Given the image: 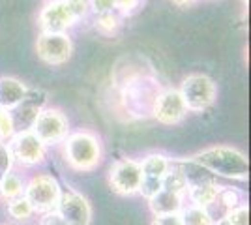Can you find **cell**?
Returning a JSON list of instances; mask_svg holds the SVG:
<instances>
[{
  "label": "cell",
  "instance_id": "cell-21",
  "mask_svg": "<svg viewBox=\"0 0 251 225\" xmlns=\"http://www.w3.org/2000/svg\"><path fill=\"white\" fill-rule=\"evenodd\" d=\"M216 204H220L223 208V212L227 214L229 210L236 208L238 204H242V192H238L236 188H229V186H221L220 193H218V201Z\"/></svg>",
  "mask_w": 251,
  "mask_h": 225
},
{
  "label": "cell",
  "instance_id": "cell-13",
  "mask_svg": "<svg viewBox=\"0 0 251 225\" xmlns=\"http://www.w3.org/2000/svg\"><path fill=\"white\" fill-rule=\"evenodd\" d=\"M186 197L178 195V193L167 192V190H159V192L148 199V208L154 216H171V214H180Z\"/></svg>",
  "mask_w": 251,
  "mask_h": 225
},
{
  "label": "cell",
  "instance_id": "cell-30",
  "mask_svg": "<svg viewBox=\"0 0 251 225\" xmlns=\"http://www.w3.org/2000/svg\"><path fill=\"white\" fill-rule=\"evenodd\" d=\"M150 225H182L180 214H171V216H154Z\"/></svg>",
  "mask_w": 251,
  "mask_h": 225
},
{
  "label": "cell",
  "instance_id": "cell-14",
  "mask_svg": "<svg viewBox=\"0 0 251 225\" xmlns=\"http://www.w3.org/2000/svg\"><path fill=\"white\" fill-rule=\"evenodd\" d=\"M26 85L15 77H0V109L10 111L26 96Z\"/></svg>",
  "mask_w": 251,
  "mask_h": 225
},
{
  "label": "cell",
  "instance_id": "cell-1",
  "mask_svg": "<svg viewBox=\"0 0 251 225\" xmlns=\"http://www.w3.org/2000/svg\"><path fill=\"white\" fill-rule=\"evenodd\" d=\"M189 160L195 161L208 173L225 176L230 180H248L250 176L248 156L242 150L232 149V147H210L193 154Z\"/></svg>",
  "mask_w": 251,
  "mask_h": 225
},
{
  "label": "cell",
  "instance_id": "cell-18",
  "mask_svg": "<svg viewBox=\"0 0 251 225\" xmlns=\"http://www.w3.org/2000/svg\"><path fill=\"white\" fill-rule=\"evenodd\" d=\"M0 193H2V199H6V201L23 197V193H25V180H23L21 175H17V173L13 171L6 173L0 178Z\"/></svg>",
  "mask_w": 251,
  "mask_h": 225
},
{
  "label": "cell",
  "instance_id": "cell-36",
  "mask_svg": "<svg viewBox=\"0 0 251 225\" xmlns=\"http://www.w3.org/2000/svg\"><path fill=\"white\" fill-rule=\"evenodd\" d=\"M2 225H4V224H2Z\"/></svg>",
  "mask_w": 251,
  "mask_h": 225
},
{
  "label": "cell",
  "instance_id": "cell-4",
  "mask_svg": "<svg viewBox=\"0 0 251 225\" xmlns=\"http://www.w3.org/2000/svg\"><path fill=\"white\" fill-rule=\"evenodd\" d=\"M30 131L45 147L60 145L70 135V120L60 109H42L38 118L34 120Z\"/></svg>",
  "mask_w": 251,
  "mask_h": 225
},
{
  "label": "cell",
  "instance_id": "cell-34",
  "mask_svg": "<svg viewBox=\"0 0 251 225\" xmlns=\"http://www.w3.org/2000/svg\"><path fill=\"white\" fill-rule=\"evenodd\" d=\"M0 199H2V193H0Z\"/></svg>",
  "mask_w": 251,
  "mask_h": 225
},
{
  "label": "cell",
  "instance_id": "cell-11",
  "mask_svg": "<svg viewBox=\"0 0 251 225\" xmlns=\"http://www.w3.org/2000/svg\"><path fill=\"white\" fill-rule=\"evenodd\" d=\"M47 103V94L43 90L38 88H28L26 96L19 105H15L13 109H10L11 122H13V129L15 133L19 131H30L34 120L38 118L40 111L45 109Z\"/></svg>",
  "mask_w": 251,
  "mask_h": 225
},
{
  "label": "cell",
  "instance_id": "cell-20",
  "mask_svg": "<svg viewBox=\"0 0 251 225\" xmlns=\"http://www.w3.org/2000/svg\"><path fill=\"white\" fill-rule=\"evenodd\" d=\"M8 214L15 222H28L32 216H34V210H32L30 203L25 197H17V199L8 201Z\"/></svg>",
  "mask_w": 251,
  "mask_h": 225
},
{
  "label": "cell",
  "instance_id": "cell-24",
  "mask_svg": "<svg viewBox=\"0 0 251 225\" xmlns=\"http://www.w3.org/2000/svg\"><path fill=\"white\" fill-rule=\"evenodd\" d=\"M13 135H15V129H13V122H11L10 111L0 109V139L10 141Z\"/></svg>",
  "mask_w": 251,
  "mask_h": 225
},
{
  "label": "cell",
  "instance_id": "cell-5",
  "mask_svg": "<svg viewBox=\"0 0 251 225\" xmlns=\"http://www.w3.org/2000/svg\"><path fill=\"white\" fill-rule=\"evenodd\" d=\"M180 96L184 100V105L188 111L201 113L208 109L216 100V85L208 75L193 74L188 75L180 85Z\"/></svg>",
  "mask_w": 251,
  "mask_h": 225
},
{
  "label": "cell",
  "instance_id": "cell-7",
  "mask_svg": "<svg viewBox=\"0 0 251 225\" xmlns=\"http://www.w3.org/2000/svg\"><path fill=\"white\" fill-rule=\"evenodd\" d=\"M36 53L43 62L51 66H60L70 60L74 53V42L68 34L42 32L36 42Z\"/></svg>",
  "mask_w": 251,
  "mask_h": 225
},
{
  "label": "cell",
  "instance_id": "cell-10",
  "mask_svg": "<svg viewBox=\"0 0 251 225\" xmlns=\"http://www.w3.org/2000/svg\"><path fill=\"white\" fill-rule=\"evenodd\" d=\"M8 147L11 150L13 161H17L21 165H26V167L42 163L45 160V154H47V147L32 131H19V133H15L10 139V143H8Z\"/></svg>",
  "mask_w": 251,
  "mask_h": 225
},
{
  "label": "cell",
  "instance_id": "cell-28",
  "mask_svg": "<svg viewBox=\"0 0 251 225\" xmlns=\"http://www.w3.org/2000/svg\"><path fill=\"white\" fill-rule=\"evenodd\" d=\"M143 0H115V11L118 10L122 15H129L139 10Z\"/></svg>",
  "mask_w": 251,
  "mask_h": 225
},
{
  "label": "cell",
  "instance_id": "cell-23",
  "mask_svg": "<svg viewBox=\"0 0 251 225\" xmlns=\"http://www.w3.org/2000/svg\"><path fill=\"white\" fill-rule=\"evenodd\" d=\"M225 220L229 222V225H250V208H248V204L242 203L236 208L229 210L225 214Z\"/></svg>",
  "mask_w": 251,
  "mask_h": 225
},
{
  "label": "cell",
  "instance_id": "cell-29",
  "mask_svg": "<svg viewBox=\"0 0 251 225\" xmlns=\"http://www.w3.org/2000/svg\"><path fill=\"white\" fill-rule=\"evenodd\" d=\"M88 4H90V10L94 11L96 15L115 11V0H88Z\"/></svg>",
  "mask_w": 251,
  "mask_h": 225
},
{
  "label": "cell",
  "instance_id": "cell-22",
  "mask_svg": "<svg viewBox=\"0 0 251 225\" xmlns=\"http://www.w3.org/2000/svg\"><path fill=\"white\" fill-rule=\"evenodd\" d=\"M96 28L98 32L105 34V36H113V34L120 28V17L116 15L115 11H109V13H100L96 15Z\"/></svg>",
  "mask_w": 251,
  "mask_h": 225
},
{
  "label": "cell",
  "instance_id": "cell-27",
  "mask_svg": "<svg viewBox=\"0 0 251 225\" xmlns=\"http://www.w3.org/2000/svg\"><path fill=\"white\" fill-rule=\"evenodd\" d=\"M66 4H68V8L72 10V13H74V17L77 21L84 19V17L88 15V11H90L88 0H66Z\"/></svg>",
  "mask_w": 251,
  "mask_h": 225
},
{
  "label": "cell",
  "instance_id": "cell-19",
  "mask_svg": "<svg viewBox=\"0 0 251 225\" xmlns=\"http://www.w3.org/2000/svg\"><path fill=\"white\" fill-rule=\"evenodd\" d=\"M180 220H182V225H214V220L208 210L193 206V204H188L182 208Z\"/></svg>",
  "mask_w": 251,
  "mask_h": 225
},
{
  "label": "cell",
  "instance_id": "cell-31",
  "mask_svg": "<svg viewBox=\"0 0 251 225\" xmlns=\"http://www.w3.org/2000/svg\"><path fill=\"white\" fill-rule=\"evenodd\" d=\"M40 225H68V224H66L62 218H60V216L52 210V212H47V214L42 216Z\"/></svg>",
  "mask_w": 251,
  "mask_h": 225
},
{
  "label": "cell",
  "instance_id": "cell-8",
  "mask_svg": "<svg viewBox=\"0 0 251 225\" xmlns=\"http://www.w3.org/2000/svg\"><path fill=\"white\" fill-rule=\"evenodd\" d=\"M54 212L68 225H90L92 208L88 199L75 190H62Z\"/></svg>",
  "mask_w": 251,
  "mask_h": 225
},
{
  "label": "cell",
  "instance_id": "cell-15",
  "mask_svg": "<svg viewBox=\"0 0 251 225\" xmlns=\"http://www.w3.org/2000/svg\"><path fill=\"white\" fill-rule=\"evenodd\" d=\"M220 190H221V184H218L216 180H210V182H202L188 188L186 195L189 197V204L199 206V208H212L214 203L218 201Z\"/></svg>",
  "mask_w": 251,
  "mask_h": 225
},
{
  "label": "cell",
  "instance_id": "cell-3",
  "mask_svg": "<svg viewBox=\"0 0 251 225\" xmlns=\"http://www.w3.org/2000/svg\"><path fill=\"white\" fill-rule=\"evenodd\" d=\"M60 193H62V188L52 175L38 173L28 182H25L23 197L30 203L34 214L36 212L38 214H47V212H52L56 208Z\"/></svg>",
  "mask_w": 251,
  "mask_h": 225
},
{
  "label": "cell",
  "instance_id": "cell-25",
  "mask_svg": "<svg viewBox=\"0 0 251 225\" xmlns=\"http://www.w3.org/2000/svg\"><path fill=\"white\" fill-rule=\"evenodd\" d=\"M13 156H11V150L8 147V143H0V178L11 171L13 167Z\"/></svg>",
  "mask_w": 251,
  "mask_h": 225
},
{
  "label": "cell",
  "instance_id": "cell-35",
  "mask_svg": "<svg viewBox=\"0 0 251 225\" xmlns=\"http://www.w3.org/2000/svg\"><path fill=\"white\" fill-rule=\"evenodd\" d=\"M0 143H4V141H2V139H0Z\"/></svg>",
  "mask_w": 251,
  "mask_h": 225
},
{
  "label": "cell",
  "instance_id": "cell-33",
  "mask_svg": "<svg viewBox=\"0 0 251 225\" xmlns=\"http://www.w3.org/2000/svg\"><path fill=\"white\" fill-rule=\"evenodd\" d=\"M178 4H189V2H193V0H175Z\"/></svg>",
  "mask_w": 251,
  "mask_h": 225
},
{
  "label": "cell",
  "instance_id": "cell-17",
  "mask_svg": "<svg viewBox=\"0 0 251 225\" xmlns=\"http://www.w3.org/2000/svg\"><path fill=\"white\" fill-rule=\"evenodd\" d=\"M161 190H167V192L178 193V195L186 197V193H188V180H186L182 169L178 167L176 161H171L169 171L161 178Z\"/></svg>",
  "mask_w": 251,
  "mask_h": 225
},
{
  "label": "cell",
  "instance_id": "cell-32",
  "mask_svg": "<svg viewBox=\"0 0 251 225\" xmlns=\"http://www.w3.org/2000/svg\"><path fill=\"white\" fill-rule=\"evenodd\" d=\"M214 225H229V222H227L225 218H221V220H218V222H214Z\"/></svg>",
  "mask_w": 251,
  "mask_h": 225
},
{
  "label": "cell",
  "instance_id": "cell-12",
  "mask_svg": "<svg viewBox=\"0 0 251 225\" xmlns=\"http://www.w3.org/2000/svg\"><path fill=\"white\" fill-rule=\"evenodd\" d=\"M188 115V109L184 105V100L180 96L176 88H165L157 94L154 107H152V117L161 124H178L180 120Z\"/></svg>",
  "mask_w": 251,
  "mask_h": 225
},
{
  "label": "cell",
  "instance_id": "cell-9",
  "mask_svg": "<svg viewBox=\"0 0 251 225\" xmlns=\"http://www.w3.org/2000/svg\"><path fill=\"white\" fill-rule=\"evenodd\" d=\"M40 28L47 34H66L72 26L77 25L72 10L68 8L66 0H49L40 11Z\"/></svg>",
  "mask_w": 251,
  "mask_h": 225
},
{
  "label": "cell",
  "instance_id": "cell-16",
  "mask_svg": "<svg viewBox=\"0 0 251 225\" xmlns=\"http://www.w3.org/2000/svg\"><path fill=\"white\" fill-rule=\"evenodd\" d=\"M141 165V171H143V176L145 178H157L161 180L165 176V173L169 171L171 167V160H169L165 154H148L143 161H139Z\"/></svg>",
  "mask_w": 251,
  "mask_h": 225
},
{
  "label": "cell",
  "instance_id": "cell-6",
  "mask_svg": "<svg viewBox=\"0 0 251 225\" xmlns=\"http://www.w3.org/2000/svg\"><path fill=\"white\" fill-rule=\"evenodd\" d=\"M143 180V171L139 161L124 158L118 160L109 171V186L118 195H135L139 193Z\"/></svg>",
  "mask_w": 251,
  "mask_h": 225
},
{
  "label": "cell",
  "instance_id": "cell-26",
  "mask_svg": "<svg viewBox=\"0 0 251 225\" xmlns=\"http://www.w3.org/2000/svg\"><path fill=\"white\" fill-rule=\"evenodd\" d=\"M159 190H161V180H157V178H145V176H143V180H141V188H139V193H141L147 201L150 199V197H154Z\"/></svg>",
  "mask_w": 251,
  "mask_h": 225
},
{
  "label": "cell",
  "instance_id": "cell-2",
  "mask_svg": "<svg viewBox=\"0 0 251 225\" xmlns=\"http://www.w3.org/2000/svg\"><path fill=\"white\" fill-rule=\"evenodd\" d=\"M62 152L66 163L79 173H90L103 160L101 139L94 131L79 129L70 133L62 143Z\"/></svg>",
  "mask_w": 251,
  "mask_h": 225
}]
</instances>
